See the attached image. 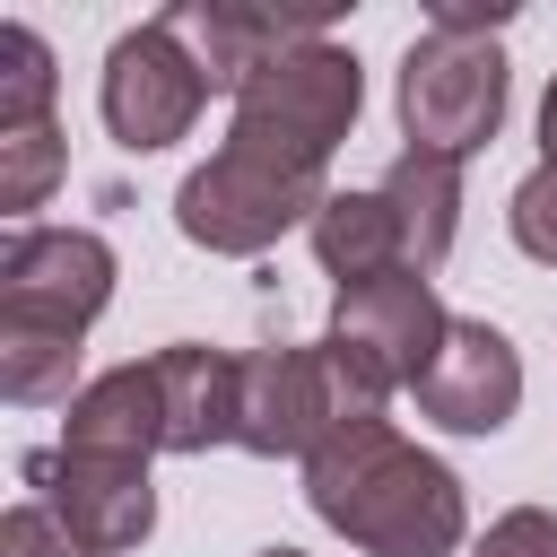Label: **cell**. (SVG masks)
<instances>
[{
	"instance_id": "cell-1",
	"label": "cell",
	"mask_w": 557,
	"mask_h": 557,
	"mask_svg": "<svg viewBox=\"0 0 557 557\" xmlns=\"http://www.w3.org/2000/svg\"><path fill=\"white\" fill-rule=\"evenodd\" d=\"M305 505L322 513V531H339L366 557H453L470 540V496L453 461L409 444L383 409L339 418L305 453Z\"/></svg>"
},
{
	"instance_id": "cell-18",
	"label": "cell",
	"mask_w": 557,
	"mask_h": 557,
	"mask_svg": "<svg viewBox=\"0 0 557 557\" xmlns=\"http://www.w3.org/2000/svg\"><path fill=\"white\" fill-rule=\"evenodd\" d=\"M52 96H61V61H52V44H44L26 17H9V26H0V131H17V122H52Z\"/></svg>"
},
{
	"instance_id": "cell-14",
	"label": "cell",
	"mask_w": 557,
	"mask_h": 557,
	"mask_svg": "<svg viewBox=\"0 0 557 557\" xmlns=\"http://www.w3.org/2000/svg\"><path fill=\"white\" fill-rule=\"evenodd\" d=\"M305 244H313V261H322V278H331V287H366V278L409 270L400 218H392V200H383L374 183H366V191H331V200L313 209Z\"/></svg>"
},
{
	"instance_id": "cell-15",
	"label": "cell",
	"mask_w": 557,
	"mask_h": 557,
	"mask_svg": "<svg viewBox=\"0 0 557 557\" xmlns=\"http://www.w3.org/2000/svg\"><path fill=\"white\" fill-rule=\"evenodd\" d=\"M374 191H383L392 218H400L409 270L435 278V270L453 261V235H461V165H453V157H418V148H400V157L383 165Z\"/></svg>"
},
{
	"instance_id": "cell-13",
	"label": "cell",
	"mask_w": 557,
	"mask_h": 557,
	"mask_svg": "<svg viewBox=\"0 0 557 557\" xmlns=\"http://www.w3.org/2000/svg\"><path fill=\"white\" fill-rule=\"evenodd\" d=\"M157 374V400H165V453L200 461L218 444H235V383H244V357L209 348V339H165L148 357Z\"/></svg>"
},
{
	"instance_id": "cell-24",
	"label": "cell",
	"mask_w": 557,
	"mask_h": 557,
	"mask_svg": "<svg viewBox=\"0 0 557 557\" xmlns=\"http://www.w3.org/2000/svg\"><path fill=\"white\" fill-rule=\"evenodd\" d=\"M252 557H305V548H287V540H270V548H252Z\"/></svg>"
},
{
	"instance_id": "cell-19",
	"label": "cell",
	"mask_w": 557,
	"mask_h": 557,
	"mask_svg": "<svg viewBox=\"0 0 557 557\" xmlns=\"http://www.w3.org/2000/svg\"><path fill=\"white\" fill-rule=\"evenodd\" d=\"M505 226H513V244H522L540 270H557V165H531V174L513 183Z\"/></svg>"
},
{
	"instance_id": "cell-20",
	"label": "cell",
	"mask_w": 557,
	"mask_h": 557,
	"mask_svg": "<svg viewBox=\"0 0 557 557\" xmlns=\"http://www.w3.org/2000/svg\"><path fill=\"white\" fill-rule=\"evenodd\" d=\"M0 557H87V548L70 540V522H61L44 496H17V505L0 513Z\"/></svg>"
},
{
	"instance_id": "cell-10",
	"label": "cell",
	"mask_w": 557,
	"mask_h": 557,
	"mask_svg": "<svg viewBox=\"0 0 557 557\" xmlns=\"http://www.w3.org/2000/svg\"><path fill=\"white\" fill-rule=\"evenodd\" d=\"M522 409V348L487 322V313H453L426 383H418V418H435L444 435H496Z\"/></svg>"
},
{
	"instance_id": "cell-11",
	"label": "cell",
	"mask_w": 557,
	"mask_h": 557,
	"mask_svg": "<svg viewBox=\"0 0 557 557\" xmlns=\"http://www.w3.org/2000/svg\"><path fill=\"white\" fill-rule=\"evenodd\" d=\"M165 17L183 26V44H191V61L209 70L218 96H244L287 44L322 35V17H278V9H261V0H174Z\"/></svg>"
},
{
	"instance_id": "cell-6",
	"label": "cell",
	"mask_w": 557,
	"mask_h": 557,
	"mask_svg": "<svg viewBox=\"0 0 557 557\" xmlns=\"http://www.w3.org/2000/svg\"><path fill=\"white\" fill-rule=\"evenodd\" d=\"M209 96L218 87H209V70L191 61V44H183V26L165 9L148 26H131V35H113L104 78H96V113H104L113 148H131V157H157V148L191 139Z\"/></svg>"
},
{
	"instance_id": "cell-8",
	"label": "cell",
	"mask_w": 557,
	"mask_h": 557,
	"mask_svg": "<svg viewBox=\"0 0 557 557\" xmlns=\"http://www.w3.org/2000/svg\"><path fill=\"white\" fill-rule=\"evenodd\" d=\"M339 418H348V400H339V374H331L322 339H287V348H252L244 357L235 453H252V461H305Z\"/></svg>"
},
{
	"instance_id": "cell-4",
	"label": "cell",
	"mask_w": 557,
	"mask_h": 557,
	"mask_svg": "<svg viewBox=\"0 0 557 557\" xmlns=\"http://www.w3.org/2000/svg\"><path fill=\"white\" fill-rule=\"evenodd\" d=\"M357 113H366V70H357V52L331 44V35H305V44H287V52L235 96L226 139H252V148H270V157H287V165L331 174V157H339V139L357 131Z\"/></svg>"
},
{
	"instance_id": "cell-3",
	"label": "cell",
	"mask_w": 557,
	"mask_h": 557,
	"mask_svg": "<svg viewBox=\"0 0 557 557\" xmlns=\"http://www.w3.org/2000/svg\"><path fill=\"white\" fill-rule=\"evenodd\" d=\"M322 200H331V183H322L313 165H287V157L252 148V139H218L209 165H191V174L174 183V226H183V244H200V252L252 261V252H270L278 235L313 226Z\"/></svg>"
},
{
	"instance_id": "cell-5",
	"label": "cell",
	"mask_w": 557,
	"mask_h": 557,
	"mask_svg": "<svg viewBox=\"0 0 557 557\" xmlns=\"http://www.w3.org/2000/svg\"><path fill=\"white\" fill-rule=\"evenodd\" d=\"M505 96H513V70H505L496 35H444V26H426L392 78L400 139L418 157H453V165L505 131Z\"/></svg>"
},
{
	"instance_id": "cell-21",
	"label": "cell",
	"mask_w": 557,
	"mask_h": 557,
	"mask_svg": "<svg viewBox=\"0 0 557 557\" xmlns=\"http://www.w3.org/2000/svg\"><path fill=\"white\" fill-rule=\"evenodd\" d=\"M470 557H557V513L548 505H505Z\"/></svg>"
},
{
	"instance_id": "cell-12",
	"label": "cell",
	"mask_w": 557,
	"mask_h": 557,
	"mask_svg": "<svg viewBox=\"0 0 557 557\" xmlns=\"http://www.w3.org/2000/svg\"><path fill=\"white\" fill-rule=\"evenodd\" d=\"M61 453H87V461H139V470L165 453V400H157L148 357L104 366V374L78 383V400L61 409Z\"/></svg>"
},
{
	"instance_id": "cell-9",
	"label": "cell",
	"mask_w": 557,
	"mask_h": 557,
	"mask_svg": "<svg viewBox=\"0 0 557 557\" xmlns=\"http://www.w3.org/2000/svg\"><path fill=\"white\" fill-rule=\"evenodd\" d=\"M17 470H26V487L70 522V540H78L87 557H122V548H139V540L157 531V487H148L139 461H87V453L44 444V453H26Z\"/></svg>"
},
{
	"instance_id": "cell-7",
	"label": "cell",
	"mask_w": 557,
	"mask_h": 557,
	"mask_svg": "<svg viewBox=\"0 0 557 557\" xmlns=\"http://www.w3.org/2000/svg\"><path fill=\"white\" fill-rule=\"evenodd\" d=\"M113 244L96 226H9L0 244V322H35V331H96V313L113 305Z\"/></svg>"
},
{
	"instance_id": "cell-23",
	"label": "cell",
	"mask_w": 557,
	"mask_h": 557,
	"mask_svg": "<svg viewBox=\"0 0 557 557\" xmlns=\"http://www.w3.org/2000/svg\"><path fill=\"white\" fill-rule=\"evenodd\" d=\"M540 165H557V78H548V96H540Z\"/></svg>"
},
{
	"instance_id": "cell-16",
	"label": "cell",
	"mask_w": 557,
	"mask_h": 557,
	"mask_svg": "<svg viewBox=\"0 0 557 557\" xmlns=\"http://www.w3.org/2000/svg\"><path fill=\"white\" fill-rule=\"evenodd\" d=\"M78 374V331H35V322H0V400L17 409H44V400H78L70 392Z\"/></svg>"
},
{
	"instance_id": "cell-17",
	"label": "cell",
	"mask_w": 557,
	"mask_h": 557,
	"mask_svg": "<svg viewBox=\"0 0 557 557\" xmlns=\"http://www.w3.org/2000/svg\"><path fill=\"white\" fill-rule=\"evenodd\" d=\"M61 174H70L61 113H52V122H17V131H0V209H9V226H35V209L52 200Z\"/></svg>"
},
{
	"instance_id": "cell-2",
	"label": "cell",
	"mask_w": 557,
	"mask_h": 557,
	"mask_svg": "<svg viewBox=\"0 0 557 557\" xmlns=\"http://www.w3.org/2000/svg\"><path fill=\"white\" fill-rule=\"evenodd\" d=\"M444 331H453V313H444L435 278H418V270L339 287V296H331L322 357H331V374H339L348 418H374L392 392H418L426 366H435V348H444Z\"/></svg>"
},
{
	"instance_id": "cell-22",
	"label": "cell",
	"mask_w": 557,
	"mask_h": 557,
	"mask_svg": "<svg viewBox=\"0 0 557 557\" xmlns=\"http://www.w3.org/2000/svg\"><path fill=\"white\" fill-rule=\"evenodd\" d=\"M426 26H444V35H496V26H513V0H435Z\"/></svg>"
}]
</instances>
